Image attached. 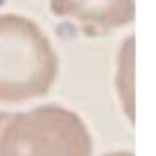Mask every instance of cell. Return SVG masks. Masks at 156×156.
<instances>
[{
	"mask_svg": "<svg viewBox=\"0 0 156 156\" xmlns=\"http://www.w3.org/2000/svg\"><path fill=\"white\" fill-rule=\"evenodd\" d=\"M104 156H133V152H127V149H118V152H109Z\"/></svg>",
	"mask_w": 156,
	"mask_h": 156,
	"instance_id": "obj_5",
	"label": "cell"
},
{
	"mask_svg": "<svg viewBox=\"0 0 156 156\" xmlns=\"http://www.w3.org/2000/svg\"><path fill=\"white\" fill-rule=\"evenodd\" d=\"M55 16L75 18L86 34H106L133 20V0H50Z\"/></svg>",
	"mask_w": 156,
	"mask_h": 156,
	"instance_id": "obj_3",
	"label": "cell"
},
{
	"mask_svg": "<svg viewBox=\"0 0 156 156\" xmlns=\"http://www.w3.org/2000/svg\"><path fill=\"white\" fill-rule=\"evenodd\" d=\"M7 115H9V113H5V111H0V127H2V122H5V120H7Z\"/></svg>",
	"mask_w": 156,
	"mask_h": 156,
	"instance_id": "obj_6",
	"label": "cell"
},
{
	"mask_svg": "<svg viewBox=\"0 0 156 156\" xmlns=\"http://www.w3.org/2000/svg\"><path fill=\"white\" fill-rule=\"evenodd\" d=\"M93 138L75 111L45 104L9 113L0 127V156H90Z\"/></svg>",
	"mask_w": 156,
	"mask_h": 156,
	"instance_id": "obj_2",
	"label": "cell"
},
{
	"mask_svg": "<svg viewBox=\"0 0 156 156\" xmlns=\"http://www.w3.org/2000/svg\"><path fill=\"white\" fill-rule=\"evenodd\" d=\"M59 57L34 20L0 14V102L41 98L55 84Z\"/></svg>",
	"mask_w": 156,
	"mask_h": 156,
	"instance_id": "obj_1",
	"label": "cell"
},
{
	"mask_svg": "<svg viewBox=\"0 0 156 156\" xmlns=\"http://www.w3.org/2000/svg\"><path fill=\"white\" fill-rule=\"evenodd\" d=\"M118 93L125 104L127 118L133 120V39H127L125 50L120 55V66H118Z\"/></svg>",
	"mask_w": 156,
	"mask_h": 156,
	"instance_id": "obj_4",
	"label": "cell"
}]
</instances>
